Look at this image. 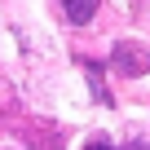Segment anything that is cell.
I'll list each match as a JSON object with an SVG mask.
<instances>
[{
    "label": "cell",
    "instance_id": "obj_3",
    "mask_svg": "<svg viewBox=\"0 0 150 150\" xmlns=\"http://www.w3.org/2000/svg\"><path fill=\"white\" fill-rule=\"evenodd\" d=\"M84 150H115V146H110V141H88Z\"/></svg>",
    "mask_w": 150,
    "mask_h": 150
},
{
    "label": "cell",
    "instance_id": "obj_1",
    "mask_svg": "<svg viewBox=\"0 0 150 150\" xmlns=\"http://www.w3.org/2000/svg\"><path fill=\"white\" fill-rule=\"evenodd\" d=\"M110 62H115L119 75H146V71H150V53H146L141 44H132V40H119Z\"/></svg>",
    "mask_w": 150,
    "mask_h": 150
},
{
    "label": "cell",
    "instance_id": "obj_2",
    "mask_svg": "<svg viewBox=\"0 0 150 150\" xmlns=\"http://www.w3.org/2000/svg\"><path fill=\"white\" fill-rule=\"evenodd\" d=\"M57 5H62L66 22L84 27V22H93V13H97V5H102V0H57Z\"/></svg>",
    "mask_w": 150,
    "mask_h": 150
}]
</instances>
